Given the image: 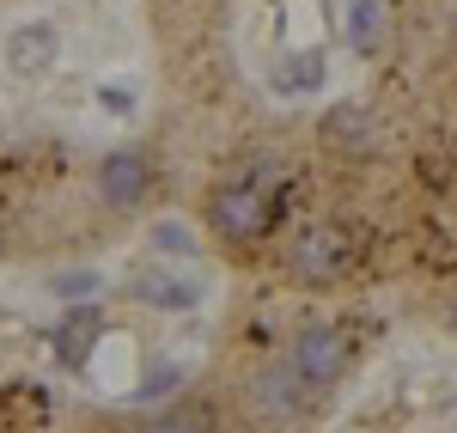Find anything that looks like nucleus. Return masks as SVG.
<instances>
[{"mask_svg": "<svg viewBox=\"0 0 457 433\" xmlns=\"http://www.w3.org/2000/svg\"><path fill=\"white\" fill-rule=\"evenodd\" d=\"M452 324H457V305H452Z\"/></svg>", "mask_w": 457, "mask_h": 433, "instance_id": "obj_12", "label": "nucleus"}, {"mask_svg": "<svg viewBox=\"0 0 457 433\" xmlns=\"http://www.w3.org/2000/svg\"><path fill=\"white\" fill-rule=\"evenodd\" d=\"M342 366H348V336L329 324H312L299 329V342H293V372L305 379V385H329V379H342Z\"/></svg>", "mask_w": 457, "mask_h": 433, "instance_id": "obj_4", "label": "nucleus"}, {"mask_svg": "<svg viewBox=\"0 0 457 433\" xmlns=\"http://www.w3.org/2000/svg\"><path fill=\"white\" fill-rule=\"evenodd\" d=\"M275 214H281V202H275V189L262 178H226V183H213V196H208V232L220 245H232V251L262 245Z\"/></svg>", "mask_w": 457, "mask_h": 433, "instance_id": "obj_1", "label": "nucleus"}, {"mask_svg": "<svg viewBox=\"0 0 457 433\" xmlns=\"http://www.w3.org/2000/svg\"><path fill=\"white\" fill-rule=\"evenodd\" d=\"M55 25H19V31L6 37V68L19 73V79H37V73H49L55 62Z\"/></svg>", "mask_w": 457, "mask_h": 433, "instance_id": "obj_6", "label": "nucleus"}, {"mask_svg": "<svg viewBox=\"0 0 457 433\" xmlns=\"http://www.w3.org/2000/svg\"><path fill=\"white\" fill-rule=\"evenodd\" d=\"M287 262H293V275L305 287H323V281H336L353 262V245L342 226H312V232H299V245L287 251Z\"/></svg>", "mask_w": 457, "mask_h": 433, "instance_id": "obj_3", "label": "nucleus"}, {"mask_svg": "<svg viewBox=\"0 0 457 433\" xmlns=\"http://www.w3.org/2000/svg\"><path fill=\"white\" fill-rule=\"evenodd\" d=\"M323 55L317 49H299V55H287L281 68H275V92H287V98H299V92H317L323 86Z\"/></svg>", "mask_w": 457, "mask_h": 433, "instance_id": "obj_8", "label": "nucleus"}, {"mask_svg": "<svg viewBox=\"0 0 457 433\" xmlns=\"http://www.w3.org/2000/svg\"><path fill=\"white\" fill-rule=\"evenodd\" d=\"M153 189V165H146L141 146H110L98 159V202L116 208V214H135Z\"/></svg>", "mask_w": 457, "mask_h": 433, "instance_id": "obj_2", "label": "nucleus"}, {"mask_svg": "<svg viewBox=\"0 0 457 433\" xmlns=\"http://www.w3.org/2000/svg\"><path fill=\"white\" fill-rule=\"evenodd\" d=\"M153 245H159V251H171V256H189V251H195V238H189L183 226H171V220H159V226H153Z\"/></svg>", "mask_w": 457, "mask_h": 433, "instance_id": "obj_11", "label": "nucleus"}, {"mask_svg": "<svg viewBox=\"0 0 457 433\" xmlns=\"http://www.w3.org/2000/svg\"><path fill=\"white\" fill-rule=\"evenodd\" d=\"M129 287L141 293L146 305H159V312H189V305L202 299V287H195V281H171V275H135Z\"/></svg>", "mask_w": 457, "mask_h": 433, "instance_id": "obj_7", "label": "nucleus"}, {"mask_svg": "<svg viewBox=\"0 0 457 433\" xmlns=\"http://www.w3.org/2000/svg\"><path fill=\"white\" fill-rule=\"evenodd\" d=\"M135 433H208V415L202 409H165V415L141 421Z\"/></svg>", "mask_w": 457, "mask_h": 433, "instance_id": "obj_9", "label": "nucleus"}, {"mask_svg": "<svg viewBox=\"0 0 457 433\" xmlns=\"http://www.w3.org/2000/svg\"><path fill=\"white\" fill-rule=\"evenodd\" d=\"M305 379L293 372V366H262L256 379H250V403H256V415H275V421H293L299 409H305Z\"/></svg>", "mask_w": 457, "mask_h": 433, "instance_id": "obj_5", "label": "nucleus"}, {"mask_svg": "<svg viewBox=\"0 0 457 433\" xmlns=\"http://www.w3.org/2000/svg\"><path fill=\"white\" fill-rule=\"evenodd\" d=\"M348 37H353V49H372V43H378V0H353Z\"/></svg>", "mask_w": 457, "mask_h": 433, "instance_id": "obj_10", "label": "nucleus"}]
</instances>
